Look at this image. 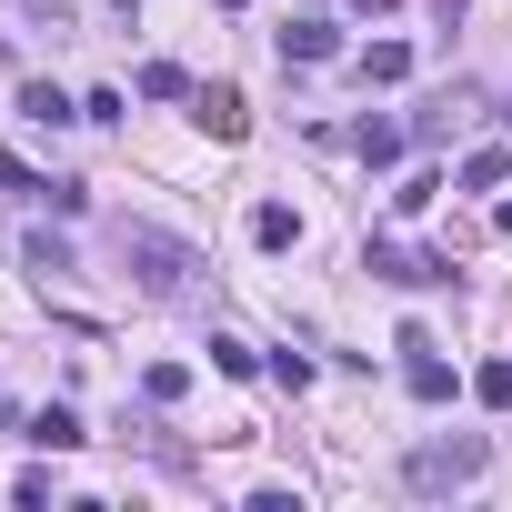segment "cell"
Masks as SVG:
<instances>
[{
    "label": "cell",
    "mask_w": 512,
    "mask_h": 512,
    "mask_svg": "<svg viewBox=\"0 0 512 512\" xmlns=\"http://www.w3.org/2000/svg\"><path fill=\"white\" fill-rule=\"evenodd\" d=\"M21 262H31L41 282H61V272H71V241H51V231H31V241H21Z\"/></svg>",
    "instance_id": "7c38bea8"
},
{
    "label": "cell",
    "mask_w": 512,
    "mask_h": 512,
    "mask_svg": "<svg viewBox=\"0 0 512 512\" xmlns=\"http://www.w3.org/2000/svg\"><path fill=\"white\" fill-rule=\"evenodd\" d=\"M482 462H492V442H482V432H452V442H422V452L402 462V482H412V492H462Z\"/></svg>",
    "instance_id": "6da1fadb"
},
{
    "label": "cell",
    "mask_w": 512,
    "mask_h": 512,
    "mask_svg": "<svg viewBox=\"0 0 512 512\" xmlns=\"http://www.w3.org/2000/svg\"><path fill=\"white\" fill-rule=\"evenodd\" d=\"M141 101H191V71L181 61H141Z\"/></svg>",
    "instance_id": "30bf717a"
},
{
    "label": "cell",
    "mask_w": 512,
    "mask_h": 512,
    "mask_svg": "<svg viewBox=\"0 0 512 512\" xmlns=\"http://www.w3.org/2000/svg\"><path fill=\"white\" fill-rule=\"evenodd\" d=\"M372 272H382V282H402V292L452 282V262H442V251H402V241H372Z\"/></svg>",
    "instance_id": "3957f363"
},
{
    "label": "cell",
    "mask_w": 512,
    "mask_h": 512,
    "mask_svg": "<svg viewBox=\"0 0 512 512\" xmlns=\"http://www.w3.org/2000/svg\"><path fill=\"white\" fill-rule=\"evenodd\" d=\"M402 352H412V362H402V382H412V402H452V362H442V352H432L422 332H402Z\"/></svg>",
    "instance_id": "5b68a950"
},
{
    "label": "cell",
    "mask_w": 512,
    "mask_h": 512,
    "mask_svg": "<svg viewBox=\"0 0 512 512\" xmlns=\"http://www.w3.org/2000/svg\"><path fill=\"white\" fill-rule=\"evenodd\" d=\"M0 191H31V201H41V191H51V181H41V171H31V161H11V151H0Z\"/></svg>",
    "instance_id": "e0dca14e"
},
{
    "label": "cell",
    "mask_w": 512,
    "mask_h": 512,
    "mask_svg": "<svg viewBox=\"0 0 512 512\" xmlns=\"http://www.w3.org/2000/svg\"><path fill=\"white\" fill-rule=\"evenodd\" d=\"M121 251L141 262V282H151V292H181V282L201 272V251H191V241H171V231H121Z\"/></svg>",
    "instance_id": "7a4b0ae2"
},
{
    "label": "cell",
    "mask_w": 512,
    "mask_h": 512,
    "mask_svg": "<svg viewBox=\"0 0 512 512\" xmlns=\"http://www.w3.org/2000/svg\"><path fill=\"white\" fill-rule=\"evenodd\" d=\"M141 392H151V402H181V392H191V372H181V362H151V372H141Z\"/></svg>",
    "instance_id": "9a60e30c"
},
{
    "label": "cell",
    "mask_w": 512,
    "mask_h": 512,
    "mask_svg": "<svg viewBox=\"0 0 512 512\" xmlns=\"http://www.w3.org/2000/svg\"><path fill=\"white\" fill-rule=\"evenodd\" d=\"M502 231H512V201H502Z\"/></svg>",
    "instance_id": "ac0fdd59"
},
{
    "label": "cell",
    "mask_w": 512,
    "mask_h": 512,
    "mask_svg": "<svg viewBox=\"0 0 512 512\" xmlns=\"http://www.w3.org/2000/svg\"><path fill=\"white\" fill-rule=\"evenodd\" d=\"M191 121H201L211 141H241V131H251V101H241L231 81H211V91H191Z\"/></svg>",
    "instance_id": "277c9868"
},
{
    "label": "cell",
    "mask_w": 512,
    "mask_h": 512,
    "mask_svg": "<svg viewBox=\"0 0 512 512\" xmlns=\"http://www.w3.org/2000/svg\"><path fill=\"white\" fill-rule=\"evenodd\" d=\"M251 241H262V251H292V241H302V211H292V201H262V211H251Z\"/></svg>",
    "instance_id": "52a82bcc"
},
{
    "label": "cell",
    "mask_w": 512,
    "mask_h": 512,
    "mask_svg": "<svg viewBox=\"0 0 512 512\" xmlns=\"http://www.w3.org/2000/svg\"><path fill=\"white\" fill-rule=\"evenodd\" d=\"M472 402H492V412H512V362H482V372H472Z\"/></svg>",
    "instance_id": "5bb4252c"
},
{
    "label": "cell",
    "mask_w": 512,
    "mask_h": 512,
    "mask_svg": "<svg viewBox=\"0 0 512 512\" xmlns=\"http://www.w3.org/2000/svg\"><path fill=\"white\" fill-rule=\"evenodd\" d=\"M31 442H41V452H71V442H81V412H61V402L31 412Z\"/></svg>",
    "instance_id": "8fae6325"
},
{
    "label": "cell",
    "mask_w": 512,
    "mask_h": 512,
    "mask_svg": "<svg viewBox=\"0 0 512 512\" xmlns=\"http://www.w3.org/2000/svg\"><path fill=\"white\" fill-rule=\"evenodd\" d=\"M362 81H382V91L412 81V51H402V41H372V51H362Z\"/></svg>",
    "instance_id": "9c48e42d"
},
{
    "label": "cell",
    "mask_w": 512,
    "mask_h": 512,
    "mask_svg": "<svg viewBox=\"0 0 512 512\" xmlns=\"http://www.w3.org/2000/svg\"><path fill=\"white\" fill-rule=\"evenodd\" d=\"M21 121H41V131H61V121H81V111H71V101H61L51 81H21Z\"/></svg>",
    "instance_id": "ba28073f"
},
{
    "label": "cell",
    "mask_w": 512,
    "mask_h": 512,
    "mask_svg": "<svg viewBox=\"0 0 512 512\" xmlns=\"http://www.w3.org/2000/svg\"><path fill=\"white\" fill-rule=\"evenodd\" d=\"M352 151H362V161H392L402 131H392V121H352Z\"/></svg>",
    "instance_id": "4fadbf2b"
},
{
    "label": "cell",
    "mask_w": 512,
    "mask_h": 512,
    "mask_svg": "<svg viewBox=\"0 0 512 512\" xmlns=\"http://www.w3.org/2000/svg\"><path fill=\"white\" fill-rule=\"evenodd\" d=\"M332 51H342V31H332V21H292V31H282V61H302V71H312V61H332Z\"/></svg>",
    "instance_id": "8992f818"
},
{
    "label": "cell",
    "mask_w": 512,
    "mask_h": 512,
    "mask_svg": "<svg viewBox=\"0 0 512 512\" xmlns=\"http://www.w3.org/2000/svg\"><path fill=\"white\" fill-rule=\"evenodd\" d=\"M502 171H512V151H472V161H462V181H472V191H492Z\"/></svg>",
    "instance_id": "2e32d148"
}]
</instances>
